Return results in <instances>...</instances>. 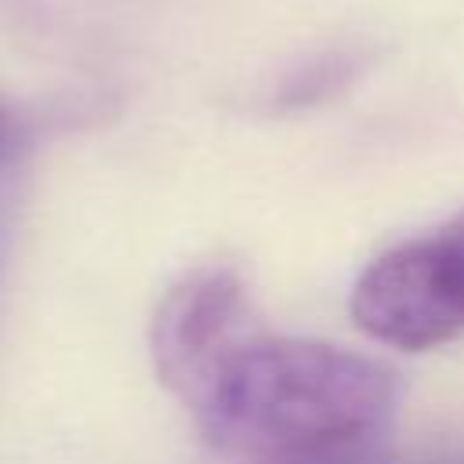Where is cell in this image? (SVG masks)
Segmentation results:
<instances>
[{"label":"cell","instance_id":"1","mask_svg":"<svg viewBox=\"0 0 464 464\" xmlns=\"http://www.w3.org/2000/svg\"><path fill=\"white\" fill-rule=\"evenodd\" d=\"M399 395L395 370L373 355L254 326L207 370L185 406L207 442L265 464L370 446Z\"/></svg>","mask_w":464,"mask_h":464},{"label":"cell","instance_id":"2","mask_svg":"<svg viewBox=\"0 0 464 464\" xmlns=\"http://www.w3.org/2000/svg\"><path fill=\"white\" fill-rule=\"evenodd\" d=\"M348 308L359 330L388 348L428 352L464 337V210L377 254Z\"/></svg>","mask_w":464,"mask_h":464},{"label":"cell","instance_id":"3","mask_svg":"<svg viewBox=\"0 0 464 464\" xmlns=\"http://www.w3.org/2000/svg\"><path fill=\"white\" fill-rule=\"evenodd\" d=\"M254 326V308L239 272L225 265L185 272L163 294L149 326L156 377L185 402L207 370Z\"/></svg>","mask_w":464,"mask_h":464},{"label":"cell","instance_id":"4","mask_svg":"<svg viewBox=\"0 0 464 464\" xmlns=\"http://www.w3.org/2000/svg\"><path fill=\"white\" fill-rule=\"evenodd\" d=\"M352 72H355V62H348L344 54L315 58V62L304 69V76H294V80L283 87V98L294 102V105H301V102H308V98L326 94L330 87H337V80H348Z\"/></svg>","mask_w":464,"mask_h":464},{"label":"cell","instance_id":"5","mask_svg":"<svg viewBox=\"0 0 464 464\" xmlns=\"http://www.w3.org/2000/svg\"><path fill=\"white\" fill-rule=\"evenodd\" d=\"M265 464H381V457L370 446H355V450H334V453L290 457V460H265Z\"/></svg>","mask_w":464,"mask_h":464},{"label":"cell","instance_id":"6","mask_svg":"<svg viewBox=\"0 0 464 464\" xmlns=\"http://www.w3.org/2000/svg\"><path fill=\"white\" fill-rule=\"evenodd\" d=\"M14 192L7 181H0V276L7 265V246H11V232H14Z\"/></svg>","mask_w":464,"mask_h":464},{"label":"cell","instance_id":"7","mask_svg":"<svg viewBox=\"0 0 464 464\" xmlns=\"http://www.w3.org/2000/svg\"><path fill=\"white\" fill-rule=\"evenodd\" d=\"M14 138H18V127H14V112L0 102V167L11 160L14 152Z\"/></svg>","mask_w":464,"mask_h":464},{"label":"cell","instance_id":"8","mask_svg":"<svg viewBox=\"0 0 464 464\" xmlns=\"http://www.w3.org/2000/svg\"><path fill=\"white\" fill-rule=\"evenodd\" d=\"M431 464H464V453H453V457H442V460H431Z\"/></svg>","mask_w":464,"mask_h":464}]
</instances>
